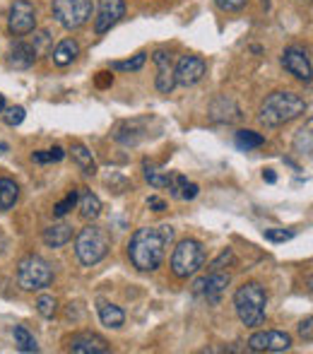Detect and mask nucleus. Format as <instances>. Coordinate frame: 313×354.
Segmentation results:
<instances>
[{
    "mask_svg": "<svg viewBox=\"0 0 313 354\" xmlns=\"http://www.w3.org/2000/svg\"><path fill=\"white\" fill-rule=\"evenodd\" d=\"M173 239V229L169 224L162 227H142L131 236L128 243V258L142 272L157 270L167 256V246Z\"/></svg>",
    "mask_w": 313,
    "mask_h": 354,
    "instance_id": "nucleus-1",
    "label": "nucleus"
},
{
    "mask_svg": "<svg viewBox=\"0 0 313 354\" xmlns=\"http://www.w3.org/2000/svg\"><path fill=\"white\" fill-rule=\"evenodd\" d=\"M306 109H309V104H306L304 97H299V94H294V92H272L270 97L263 102L258 118H260L263 126L280 128V126H285V123L294 121V118L304 116Z\"/></svg>",
    "mask_w": 313,
    "mask_h": 354,
    "instance_id": "nucleus-2",
    "label": "nucleus"
},
{
    "mask_svg": "<svg viewBox=\"0 0 313 354\" xmlns=\"http://www.w3.org/2000/svg\"><path fill=\"white\" fill-rule=\"evenodd\" d=\"M265 306H267V294L258 282H246L236 289L234 308L246 328L263 326V321H265Z\"/></svg>",
    "mask_w": 313,
    "mask_h": 354,
    "instance_id": "nucleus-3",
    "label": "nucleus"
},
{
    "mask_svg": "<svg viewBox=\"0 0 313 354\" xmlns=\"http://www.w3.org/2000/svg\"><path fill=\"white\" fill-rule=\"evenodd\" d=\"M108 248H111V236L104 227L97 224H87L75 239V253L82 266H97L106 258Z\"/></svg>",
    "mask_w": 313,
    "mask_h": 354,
    "instance_id": "nucleus-4",
    "label": "nucleus"
},
{
    "mask_svg": "<svg viewBox=\"0 0 313 354\" xmlns=\"http://www.w3.org/2000/svg\"><path fill=\"white\" fill-rule=\"evenodd\" d=\"M205 263V248H202L200 241L196 239H183V241L176 243L171 253V272L181 280L196 275L198 270Z\"/></svg>",
    "mask_w": 313,
    "mask_h": 354,
    "instance_id": "nucleus-5",
    "label": "nucleus"
},
{
    "mask_svg": "<svg viewBox=\"0 0 313 354\" xmlns=\"http://www.w3.org/2000/svg\"><path fill=\"white\" fill-rule=\"evenodd\" d=\"M17 282L27 292H39L46 289L53 282V268L41 256H27L17 266Z\"/></svg>",
    "mask_w": 313,
    "mask_h": 354,
    "instance_id": "nucleus-6",
    "label": "nucleus"
},
{
    "mask_svg": "<svg viewBox=\"0 0 313 354\" xmlns=\"http://www.w3.org/2000/svg\"><path fill=\"white\" fill-rule=\"evenodd\" d=\"M53 17L61 27L79 29L92 17V0H53Z\"/></svg>",
    "mask_w": 313,
    "mask_h": 354,
    "instance_id": "nucleus-7",
    "label": "nucleus"
},
{
    "mask_svg": "<svg viewBox=\"0 0 313 354\" xmlns=\"http://www.w3.org/2000/svg\"><path fill=\"white\" fill-rule=\"evenodd\" d=\"M8 27H10V32L17 34V37H24V34L34 32V27H37V8H34L29 0H15L12 8H10Z\"/></svg>",
    "mask_w": 313,
    "mask_h": 354,
    "instance_id": "nucleus-8",
    "label": "nucleus"
},
{
    "mask_svg": "<svg viewBox=\"0 0 313 354\" xmlns=\"http://www.w3.org/2000/svg\"><path fill=\"white\" fill-rule=\"evenodd\" d=\"M248 347L253 352H287L292 347V335L282 330H265L256 333L248 340Z\"/></svg>",
    "mask_w": 313,
    "mask_h": 354,
    "instance_id": "nucleus-9",
    "label": "nucleus"
},
{
    "mask_svg": "<svg viewBox=\"0 0 313 354\" xmlns=\"http://www.w3.org/2000/svg\"><path fill=\"white\" fill-rule=\"evenodd\" d=\"M123 15H126V3L123 0H99V12L97 19H94L97 34H106L111 27H116Z\"/></svg>",
    "mask_w": 313,
    "mask_h": 354,
    "instance_id": "nucleus-10",
    "label": "nucleus"
},
{
    "mask_svg": "<svg viewBox=\"0 0 313 354\" xmlns=\"http://www.w3.org/2000/svg\"><path fill=\"white\" fill-rule=\"evenodd\" d=\"M205 75V61L198 56H183L178 61L176 71H173V77H176V84L181 87H193L198 84Z\"/></svg>",
    "mask_w": 313,
    "mask_h": 354,
    "instance_id": "nucleus-11",
    "label": "nucleus"
},
{
    "mask_svg": "<svg viewBox=\"0 0 313 354\" xmlns=\"http://www.w3.org/2000/svg\"><path fill=\"white\" fill-rule=\"evenodd\" d=\"M68 350L75 354H106L108 342L97 333H77L68 342Z\"/></svg>",
    "mask_w": 313,
    "mask_h": 354,
    "instance_id": "nucleus-12",
    "label": "nucleus"
},
{
    "mask_svg": "<svg viewBox=\"0 0 313 354\" xmlns=\"http://www.w3.org/2000/svg\"><path fill=\"white\" fill-rule=\"evenodd\" d=\"M282 66L294 75V77L304 80V82H309L311 80V61H309V56H306L304 48H299V46L287 48L285 56H282Z\"/></svg>",
    "mask_w": 313,
    "mask_h": 354,
    "instance_id": "nucleus-13",
    "label": "nucleus"
},
{
    "mask_svg": "<svg viewBox=\"0 0 313 354\" xmlns=\"http://www.w3.org/2000/svg\"><path fill=\"white\" fill-rule=\"evenodd\" d=\"M227 284H229V275L220 270H212L207 277H202V294H205V299L212 306H217L222 301V294L227 292Z\"/></svg>",
    "mask_w": 313,
    "mask_h": 354,
    "instance_id": "nucleus-14",
    "label": "nucleus"
},
{
    "mask_svg": "<svg viewBox=\"0 0 313 354\" xmlns=\"http://www.w3.org/2000/svg\"><path fill=\"white\" fill-rule=\"evenodd\" d=\"M155 63H157V89L162 94H169L176 87V77H173V68H171V56L167 51H157L155 53Z\"/></svg>",
    "mask_w": 313,
    "mask_h": 354,
    "instance_id": "nucleus-15",
    "label": "nucleus"
},
{
    "mask_svg": "<svg viewBox=\"0 0 313 354\" xmlns=\"http://www.w3.org/2000/svg\"><path fill=\"white\" fill-rule=\"evenodd\" d=\"M34 61H37V51H34L32 44L27 41L12 44V48H10V66L15 71H27V68L34 66Z\"/></svg>",
    "mask_w": 313,
    "mask_h": 354,
    "instance_id": "nucleus-16",
    "label": "nucleus"
},
{
    "mask_svg": "<svg viewBox=\"0 0 313 354\" xmlns=\"http://www.w3.org/2000/svg\"><path fill=\"white\" fill-rule=\"evenodd\" d=\"M73 241V227L70 224H53V227L44 229V243L48 248H61Z\"/></svg>",
    "mask_w": 313,
    "mask_h": 354,
    "instance_id": "nucleus-17",
    "label": "nucleus"
},
{
    "mask_svg": "<svg viewBox=\"0 0 313 354\" xmlns=\"http://www.w3.org/2000/svg\"><path fill=\"white\" fill-rule=\"evenodd\" d=\"M77 207L84 219H97L102 214V201L89 188H79L77 191Z\"/></svg>",
    "mask_w": 313,
    "mask_h": 354,
    "instance_id": "nucleus-18",
    "label": "nucleus"
},
{
    "mask_svg": "<svg viewBox=\"0 0 313 354\" xmlns=\"http://www.w3.org/2000/svg\"><path fill=\"white\" fill-rule=\"evenodd\" d=\"M77 56H79V46H77L75 39H63V41L56 46V51H53V63L66 68V66H70Z\"/></svg>",
    "mask_w": 313,
    "mask_h": 354,
    "instance_id": "nucleus-19",
    "label": "nucleus"
},
{
    "mask_svg": "<svg viewBox=\"0 0 313 354\" xmlns=\"http://www.w3.org/2000/svg\"><path fill=\"white\" fill-rule=\"evenodd\" d=\"M99 321L106 328H121L123 323H126V313H123V308L116 306V304L102 301L99 304Z\"/></svg>",
    "mask_w": 313,
    "mask_h": 354,
    "instance_id": "nucleus-20",
    "label": "nucleus"
},
{
    "mask_svg": "<svg viewBox=\"0 0 313 354\" xmlns=\"http://www.w3.org/2000/svg\"><path fill=\"white\" fill-rule=\"evenodd\" d=\"M145 138V128H142V121H131V123H123L116 133V140L123 145H137Z\"/></svg>",
    "mask_w": 313,
    "mask_h": 354,
    "instance_id": "nucleus-21",
    "label": "nucleus"
},
{
    "mask_svg": "<svg viewBox=\"0 0 313 354\" xmlns=\"http://www.w3.org/2000/svg\"><path fill=\"white\" fill-rule=\"evenodd\" d=\"M19 198V186L12 181V178H0V210L8 212L15 207Z\"/></svg>",
    "mask_w": 313,
    "mask_h": 354,
    "instance_id": "nucleus-22",
    "label": "nucleus"
},
{
    "mask_svg": "<svg viewBox=\"0 0 313 354\" xmlns=\"http://www.w3.org/2000/svg\"><path fill=\"white\" fill-rule=\"evenodd\" d=\"M73 159H75L79 171L89 174V176H94V174H97V162H94L92 152H89L84 145H73Z\"/></svg>",
    "mask_w": 313,
    "mask_h": 354,
    "instance_id": "nucleus-23",
    "label": "nucleus"
},
{
    "mask_svg": "<svg viewBox=\"0 0 313 354\" xmlns=\"http://www.w3.org/2000/svg\"><path fill=\"white\" fill-rule=\"evenodd\" d=\"M145 178L150 181V186H155V188H169L173 181V174L164 171V169H159L150 162H145Z\"/></svg>",
    "mask_w": 313,
    "mask_h": 354,
    "instance_id": "nucleus-24",
    "label": "nucleus"
},
{
    "mask_svg": "<svg viewBox=\"0 0 313 354\" xmlns=\"http://www.w3.org/2000/svg\"><path fill=\"white\" fill-rule=\"evenodd\" d=\"M12 337H15V345H17L19 352H39L37 340H34V335L24 326H15Z\"/></svg>",
    "mask_w": 313,
    "mask_h": 354,
    "instance_id": "nucleus-25",
    "label": "nucleus"
},
{
    "mask_svg": "<svg viewBox=\"0 0 313 354\" xmlns=\"http://www.w3.org/2000/svg\"><path fill=\"white\" fill-rule=\"evenodd\" d=\"M311 128H313V123L309 121L306 123V128H301V131L296 133V138H294V152L296 154H311V149H313Z\"/></svg>",
    "mask_w": 313,
    "mask_h": 354,
    "instance_id": "nucleus-26",
    "label": "nucleus"
},
{
    "mask_svg": "<svg viewBox=\"0 0 313 354\" xmlns=\"http://www.w3.org/2000/svg\"><path fill=\"white\" fill-rule=\"evenodd\" d=\"M263 142H265V138L256 131H238L236 133V145L241 149H256V147H260Z\"/></svg>",
    "mask_w": 313,
    "mask_h": 354,
    "instance_id": "nucleus-27",
    "label": "nucleus"
},
{
    "mask_svg": "<svg viewBox=\"0 0 313 354\" xmlns=\"http://www.w3.org/2000/svg\"><path fill=\"white\" fill-rule=\"evenodd\" d=\"M145 61H147V53H137V56L128 58V61H113L111 71H128V73L140 71V68L145 66Z\"/></svg>",
    "mask_w": 313,
    "mask_h": 354,
    "instance_id": "nucleus-28",
    "label": "nucleus"
},
{
    "mask_svg": "<svg viewBox=\"0 0 313 354\" xmlns=\"http://www.w3.org/2000/svg\"><path fill=\"white\" fill-rule=\"evenodd\" d=\"M37 311L41 313L44 318H53V313H56V299L48 297V294H41V297L37 299Z\"/></svg>",
    "mask_w": 313,
    "mask_h": 354,
    "instance_id": "nucleus-29",
    "label": "nucleus"
},
{
    "mask_svg": "<svg viewBox=\"0 0 313 354\" xmlns=\"http://www.w3.org/2000/svg\"><path fill=\"white\" fill-rule=\"evenodd\" d=\"M75 205H77V191H73V193H68L66 201H61L56 207H53V214H56V217H66Z\"/></svg>",
    "mask_w": 313,
    "mask_h": 354,
    "instance_id": "nucleus-30",
    "label": "nucleus"
},
{
    "mask_svg": "<svg viewBox=\"0 0 313 354\" xmlns=\"http://www.w3.org/2000/svg\"><path fill=\"white\" fill-rule=\"evenodd\" d=\"M24 116H27V113H24V109L22 106H10L8 111L3 113V118H5V123H8V126H19V123L24 121Z\"/></svg>",
    "mask_w": 313,
    "mask_h": 354,
    "instance_id": "nucleus-31",
    "label": "nucleus"
},
{
    "mask_svg": "<svg viewBox=\"0 0 313 354\" xmlns=\"http://www.w3.org/2000/svg\"><path fill=\"white\" fill-rule=\"evenodd\" d=\"M263 236H265L267 241L282 243V241H290V239L294 236V232H285V229H265V232H263Z\"/></svg>",
    "mask_w": 313,
    "mask_h": 354,
    "instance_id": "nucleus-32",
    "label": "nucleus"
},
{
    "mask_svg": "<svg viewBox=\"0 0 313 354\" xmlns=\"http://www.w3.org/2000/svg\"><path fill=\"white\" fill-rule=\"evenodd\" d=\"M222 10H229V12H238L248 5V0H215Z\"/></svg>",
    "mask_w": 313,
    "mask_h": 354,
    "instance_id": "nucleus-33",
    "label": "nucleus"
},
{
    "mask_svg": "<svg viewBox=\"0 0 313 354\" xmlns=\"http://www.w3.org/2000/svg\"><path fill=\"white\" fill-rule=\"evenodd\" d=\"M198 191H200V188H198V183L188 181L186 186L181 188V196H178V198H181V201H193V198L198 196Z\"/></svg>",
    "mask_w": 313,
    "mask_h": 354,
    "instance_id": "nucleus-34",
    "label": "nucleus"
},
{
    "mask_svg": "<svg viewBox=\"0 0 313 354\" xmlns=\"http://www.w3.org/2000/svg\"><path fill=\"white\" fill-rule=\"evenodd\" d=\"M311 326H313V318H311V316L306 318V321H301V326H299V333H301V337H306V342H311V340H313Z\"/></svg>",
    "mask_w": 313,
    "mask_h": 354,
    "instance_id": "nucleus-35",
    "label": "nucleus"
},
{
    "mask_svg": "<svg viewBox=\"0 0 313 354\" xmlns=\"http://www.w3.org/2000/svg\"><path fill=\"white\" fill-rule=\"evenodd\" d=\"M147 205H150L155 212H164V210H167V203H164L162 198H157V196H152L150 201H147Z\"/></svg>",
    "mask_w": 313,
    "mask_h": 354,
    "instance_id": "nucleus-36",
    "label": "nucleus"
},
{
    "mask_svg": "<svg viewBox=\"0 0 313 354\" xmlns=\"http://www.w3.org/2000/svg\"><path fill=\"white\" fill-rule=\"evenodd\" d=\"M63 157H66V152H63V147H58V145L48 149V159H51V162H61Z\"/></svg>",
    "mask_w": 313,
    "mask_h": 354,
    "instance_id": "nucleus-37",
    "label": "nucleus"
},
{
    "mask_svg": "<svg viewBox=\"0 0 313 354\" xmlns=\"http://www.w3.org/2000/svg\"><path fill=\"white\" fill-rule=\"evenodd\" d=\"M32 159H34V162H37V164H46V162H51V159H48V149H46V152H34V154H32Z\"/></svg>",
    "mask_w": 313,
    "mask_h": 354,
    "instance_id": "nucleus-38",
    "label": "nucleus"
},
{
    "mask_svg": "<svg viewBox=\"0 0 313 354\" xmlns=\"http://www.w3.org/2000/svg\"><path fill=\"white\" fill-rule=\"evenodd\" d=\"M263 178H265L267 183H275L277 181V176H275V171H272V169H265V171H263Z\"/></svg>",
    "mask_w": 313,
    "mask_h": 354,
    "instance_id": "nucleus-39",
    "label": "nucleus"
},
{
    "mask_svg": "<svg viewBox=\"0 0 313 354\" xmlns=\"http://www.w3.org/2000/svg\"><path fill=\"white\" fill-rule=\"evenodd\" d=\"M97 82L102 84V87H106V84H111V82H113V77H111V75H108V77H99Z\"/></svg>",
    "mask_w": 313,
    "mask_h": 354,
    "instance_id": "nucleus-40",
    "label": "nucleus"
},
{
    "mask_svg": "<svg viewBox=\"0 0 313 354\" xmlns=\"http://www.w3.org/2000/svg\"><path fill=\"white\" fill-rule=\"evenodd\" d=\"M3 111H5V97L0 94V113H3Z\"/></svg>",
    "mask_w": 313,
    "mask_h": 354,
    "instance_id": "nucleus-41",
    "label": "nucleus"
},
{
    "mask_svg": "<svg viewBox=\"0 0 313 354\" xmlns=\"http://www.w3.org/2000/svg\"><path fill=\"white\" fill-rule=\"evenodd\" d=\"M5 149H8V145H5V142H0V152H5Z\"/></svg>",
    "mask_w": 313,
    "mask_h": 354,
    "instance_id": "nucleus-42",
    "label": "nucleus"
}]
</instances>
